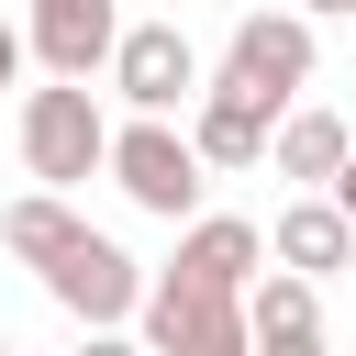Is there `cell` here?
Listing matches in <instances>:
<instances>
[{"label": "cell", "instance_id": "10", "mask_svg": "<svg viewBox=\"0 0 356 356\" xmlns=\"http://www.w3.org/2000/svg\"><path fill=\"white\" fill-rule=\"evenodd\" d=\"M278 267H300V278H334V267H356V211L334 200V189H312V200H289L278 211Z\"/></svg>", "mask_w": 356, "mask_h": 356}, {"label": "cell", "instance_id": "15", "mask_svg": "<svg viewBox=\"0 0 356 356\" xmlns=\"http://www.w3.org/2000/svg\"><path fill=\"white\" fill-rule=\"evenodd\" d=\"M256 356H334V345H323V334H300V345H256Z\"/></svg>", "mask_w": 356, "mask_h": 356}, {"label": "cell", "instance_id": "3", "mask_svg": "<svg viewBox=\"0 0 356 356\" xmlns=\"http://www.w3.org/2000/svg\"><path fill=\"white\" fill-rule=\"evenodd\" d=\"M111 189H122L134 211H156V222H200L211 156L189 145V122H167V111H134V122L111 134Z\"/></svg>", "mask_w": 356, "mask_h": 356}, {"label": "cell", "instance_id": "4", "mask_svg": "<svg viewBox=\"0 0 356 356\" xmlns=\"http://www.w3.org/2000/svg\"><path fill=\"white\" fill-rule=\"evenodd\" d=\"M145 345H156V356H256V323H245L234 289H200V278H178V267H156V289H145Z\"/></svg>", "mask_w": 356, "mask_h": 356}, {"label": "cell", "instance_id": "16", "mask_svg": "<svg viewBox=\"0 0 356 356\" xmlns=\"http://www.w3.org/2000/svg\"><path fill=\"white\" fill-rule=\"evenodd\" d=\"M334 200H345V211H356V156H345V178H334Z\"/></svg>", "mask_w": 356, "mask_h": 356}, {"label": "cell", "instance_id": "2", "mask_svg": "<svg viewBox=\"0 0 356 356\" xmlns=\"http://www.w3.org/2000/svg\"><path fill=\"white\" fill-rule=\"evenodd\" d=\"M111 134L89 78H56V89H22V178L33 189H78V178H111Z\"/></svg>", "mask_w": 356, "mask_h": 356}, {"label": "cell", "instance_id": "8", "mask_svg": "<svg viewBox=\"0 0 356 356\" xmlns=\"http://www.w3.org/2000/svg\"><path fill=\"white\" fill-rule=\"evenodd\" d=\"M178 278H200V289H256L267 267H278V245L256 234V222H234V211H200V222H178V256H167Z\"/></svg>", "mask_w": 356, "mask_h": 356}, {"label": "cell", "instance_id": "13", "mask_svg": "<svg viewBox=\"0 0 356 356\" xmlns=\"http://www.w3.org/2000/svg\"><path fill=\"white\" fill-rule=\"evenodd\" d=\"M78 356H156L145 334H122V323H100V334H78Z\"/></svg>", "mask_w": 356, "mask_h": 356}, {"label": "cell", "instance_id": "1", "mask_svg": "<svg viewBox=\"0 0 356 356\" xmlns=\"http://www.w3.org/2000/svg\"><path fill=\"white\" fill-rule=\"evenodd\" d=\"M0 245H11V256L44 278V300L78 312L89 334H100V323H145V289H156V278H145L111 234H89V222L67 211V189H22V200L0 211Z\"/></svg>", "mask_w": 356, "mask_h": 356}, {"label": "cell", "instance_id": "11", "mask_svg": "<svg viewBox=\"0 0 356 356\" xmlns=\"http://www.w3.org/2000/svg\"><path fill=\"white\" fill-rule=\"evenodd\" d=\"M345 156H356V134H345L334 111H289V122H278V145H267V167H278V178H300V189H334V178H345Z\"/></svg>", "mask_w": 356, "mask_h": 356}, {"label": "cell", "instance_id": "7", "mask_svg": "<svg viewBox=\"0 0 356 356\" xmlns=\"http://www.w3.org/2000/svg\"><path fill=\"white\" fill-rule=\"evenodd\" d=\"M22 33H33V56H44V78H89V67L122 56L134 22H122V0H33Z\"/></svg>", "mask_w": 356, "mask_h": 356}, {"label": "cell", "instance_id": "9", "mask_svg": "<svg viewBox=\"0 0 356 356\" xmlns=\"http://www.w3.org/2000/svg\"><path fill=\"white\" fill-rule=\"evenodd\" d=\"M278 122H289V111H267L256 89H234V78L211 67V89H200V111H189V145H200L211 167H267Z\"/></svg>", "mask_w": 356, "mask_h": 356}, {"label": "cell", "instance_id": "14", "mask_svg": "<svg viewBox=\"0 0 356 356\" xmlns=\"http://www.w3.org/2000/svg\"><path fill=\"white\" fill-rule=\"evenodd\" d=\"M22 56H33V33H11V22H0V89L22 78Z\"/></svg>", "mask_w": 356, "mask_h": 356}, {"label": "cell", "instance_id": "12", "mask_svg": "<svg viewBox=\"0 0 356 356\" xmlns=\"http://www.w3.org/2000/svg\"><path fill=\"white\" fill-rule=\"evenodd\" d=\"M323 278H300V267H267L256 289H245V323H256V345H300V334H323V300H312Z\"/></svg>", "mask_w": 356, "mask_h": 356}, {"label": "cell", "instance_id": "17", "mask_svg": "<svg viewBox=\"0 0 356 356\" xmlns=\"http://www.w3.org/2000/svg\"><path fill=\"white\" fill-rule=\"evenodd\" d=\"M300 11H334V22H356V0H300Z\"/></svg>", "mask_w": 356, "mask_h": 356}, {"label": "cell", "instance_id": "6", "mask_svg": "<svg viewBox=\"0 0 356 356\" xmlns=\"http://www.w3.org/2000/svg\"><path fill=\"white\" fill-rule=\"evenodd\" d=\"M111 89L134 100V111H200V56H189V33L178 22H134L122 33V56H111Z\"/></svg>", "mask_w": 356, "mask_h": 356}, {"label": "cell", "instance_id": "5", "mask_svg": "<svg viewBox=\"0 0 356 356\" xmlns=\"http://www.w3.org/2000/svg\"><path fill=\"white\" fill-rule=\"evenodd\" d=\"M222 78L256 89L267 111H300V89H312V11H245L234 44H222Z\"/></svg>", "mask_w": 356, "mask_h": 356}]
</instances>
